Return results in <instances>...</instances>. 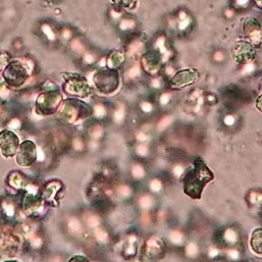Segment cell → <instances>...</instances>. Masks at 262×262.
Wrapping results in <instances>:
<instances>
[{
  "mask_svg": "<svg viewBox=\"0 0 262 262\" xmlns=\"http://www.w3.org/2000/svg\"><path fill=\"white\" fill-rule=\"evenodd\" d=\"M117 6L122 7V8H130L134 3H135V0H112Z\"/></svg>",
  "mask_w": 262,
  "mask_h": 262,
  "instance_id": "obj_3",
  "label": "cell"
},
{
  "mask_svg": "<svg viewBox=\"0 0 262 262\" xmlns=\"http://www.w3.org/2000/svg\"><path fill=\"white\" fill-rule=\"evenodd\" d=\"M19 140L17 136L10 131H3L0 134V149L6 156H13L18 148Z\"/></svg>",
  "mask_w": 262,
  "mask_h": 262,
  "instance_id": "obj_1",
  "label": "cell"
},
{
  "mask_svg": "<svg viewBox=\"0 0 262 262\" xmlns=\"http://www.w3.org/2000/svg\"><path fill=\"white\" fill-rule=\"evenodd\" d=\"M36 159V147L34 143L26 142L21 145V148L17 155V161L22 166H28Z\"/></svg>",
  "mask_w": 262,
  "mask_h": 262,
  "instance_id": "obj_2",
  "label": "cell"
}]
</instances>
